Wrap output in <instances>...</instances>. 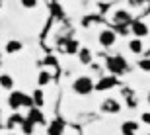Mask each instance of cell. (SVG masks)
<instances>
[{"label": "cell", "mask_w": 150, "mask_h": 135, "mask_svg": "<svg viewBox=\"0 0 150 135\" xmlns=\"http://www.w3.org/2000/svg\"><path fill=\"white\" fill-rule=\"evenodd\" d=\"M33 104H35V108H41L45 104V98H43V92H41V90H35L33 92Z\"/></svg>", "instance_id": "cell-16"}, {"label": "cell", "mask_w": 150, "mask_h": 135, "mask_svg": "<svg viewBox=\"0 0 150 135\" xmlns=\"http://www.w3.org/2000/svg\"><path fill=\"white\" fill-rule=\"evenodd\" d=\"M22 131L25 135H31V133H33V124H31L29 119H25V121L22 119Z\"/></svg>", "instance_id": "cell-18"}, {"label": "cell", "mask_w": 150, "mask_h": 135, "mask_svg": "<svg viewBox=\"0 0 150 135\" xmlns=\"http://www.w3.org/2000/svg\"><path fill=\"white\" fill-rule=\"evenodd\" d=\"M142 121L150 125V112H144V114H142Z\"/></svg>", "instance_id": "cell-23"}, {"label": "cell", "mask_w": 150, "mask_h": 135, "mask_svg": "<svg viewBox=\"0 0 150 135\" xmlns=\"http://www.w3.org/2000/svg\"><path fill=\"white\" fill-rule=\"evenodd\" d=\"M101 110L107 114H119V110H121V104L115 100V98H109V100H105L103 104H101Z\"/></svg>", "instance_id": "cell-8"}, {"label": "cell", "mask_w": 150, "mask_h": 135, "mask_svg": "<svg viewBox=\"0 0 150 135\" xmlns=\"http://www.w3.org/2000/svg\"><path fill=\"white\" fill-rule=\"evenodd\" d=\"M12 86H14V79H12L10 74H0V88L10 90Z\"/></svg>", "instance_id": "cell-13"}, {"label": "cell", "mask_w": 150, "mask_h": 135, "mask_svg": "<svg viewBox=\"0 0 150 135\" xmlns=\"http://www.w3.org/2000/svg\"><path fill=\"white\" fill-rule=\"evenodd\" d=\"M129 4H131V6H140V4H142V0H131Z\"/></svg>", "instance_id": "cell-25"}, {"label": "cell", "mask_w": 150, "mask_h": 135, "mask_svg": "<svg viewBox=\"0 0 150 135\" xmlns=\"http://www.w3.org/2000/svg\"><path fill=\"white\" fill-rule=\"evenodd\" d=\"M148 102H150V92H148Z\"/></svg>", "instance_id": "cell-26"}, {"label": "cell", "mask_w": 150, "mask_h": 135, "mask_svg": "<svg viewBox=\"0 0 150 135\" xmlns=\"http://www.w3.org/2000/svg\"><path fill=\"white\" fill-rule=\"evenodd\" d=\"M78 59L82 65H92V51L90 49H80L78 51Z\"/></svg>", "instance_id": "cell-12"}, {"label": "cell", "mask_w": 150, "mask_h": 135, "mask_svg": "<svg viewBox=\"0 0 150 135\" xmlns=\"http://www.w3.org/2000/svg\"><path fill=\"white\" fill-rule=\"evenodd\" d=\"M127 104H129L131 108H134V106H137V102L133 100V96H129V98H127Z\"/></svg>", "instance_id": "cell-24"}, {"label": "cell", "mask_w": 150, "mask_h": 135, "mask_svg": "<svg viewBox=\"0 0 150 135\" xmlns=\"http://www.w3.org/2000/svg\"><path fill=\"white\" fill-rule=\"evenodd\" d=\"M23 98H25V94H23V92H12L10 98H8V106H10L12 110L22 108L23 106Z\"/></svg>", "instance_id": "cell-6"}, {"label": "cell", "mask_w": 150, "mask_h": 135, "mask_svg": "<svg viewBox=\"0 0 150 135\" xmlns=\"http://www.w3.org/2000/svg\"><path fill=\"white\" fill-rule=\"evenodd\" d=\"M45 65H51V67H53V65H57V59H55V57H47V59H45Z\"/></svg>", "instance_id": "cell-22"}, {"label": "cell", "mask_w": 150, "mask_h": 135, "mask_svg": "<svg viewBox=\"0 0 150 135\" xmlns=\"http://www.w3.org/2000/svg\"><path fill=\"white\" fill-rule=\"evenodd\" d=\"M64 133V124L55 119V121H51L49 127H47V135H62Z\"/></svg>", "instance_id": "cell-9"}, {"label": "cell", "mask_w": 150, "mask_h": 135, "mask_svg": "<svg viewBox=\"0 0 150 135\" xmlns=\"http://www.w3.org/2000/svg\"><path fill=\"white\" fill-rule=\"evenodd\" d=\"M139 67H140V71L150 73V59H148V57H146V59H140V61H139Z\"/></svg>", "instance_id": "cell-19"}, {"label": "cell", "mask_w": 150, "mask_h": 135, "mask_svg": "<svg viewBox=\"0 0 150 135\" xmlns=\"http://www.w3.org/2000/svg\"><path fill=\"white\" fill-rule=\"evenodd\" d=\"M22 41H8L6 43V51L8 53H18V51H22Z\"/></svg>", "instance_id": "cell-14"}, {"label": "cell", "mask_w": 150, "mask_h": 135, "mask_svg": "<svg viewBox=\"0 0 150 135\" xmlns=\"http://www.w3.org/2000/svg\"><path fill=\"white\" fill-rule=\"evenodd\" d=\"M113 86H117V76H103V79L96 84V90H109L113 88Z\"/></svg>", "instance_id": "cell-7"}, {"label": "cell", "mask_w": 150, "mask_h": 135, "mask_svg": "<svg viewBox=\"0 0 150 135\" xmlns=\"http://www.w3.org/2000/svg\"><path fill=\"white\" fill-rule=\"evenodd\" d=\"M131 31H133V35H137V39H140V37L148 35V26H146L142 20H134V22L131 24Z\"/></svg>", "instance_id": "cell-5"}, {"label": "cell", "mask_w": 150, "mask_h": 135, "mask_svg": "<svg viewBox=\"0 0 150 135\" xmlns=\"http://www.w3.org/2000/svg\"><path fill=\"white\" fill-rule=\"evenodd\" d=\"M137 129H139V124H137V121H125V124L121 125V133L123 135H134Z\"/></svg>", "instance_id": "cell-11"}, {"label": "cell", "mask_w": 150, "mask_h": 135, "mask_svg": "<svg viewBox=\"0 0 150 135\" xmlns=\"http://www.w3.org/2000/svg\"><path fill=\"white\" fill-rule=\"evenodd\" d=\"M98 41H100V45H103V47H111V45L117 41V34L113 31V29H103V31H100Z\"/></svg>", "instance_id": "cell-4"}, {"label": "cell", "mask_w": 150, "mask_h": 135, "mask_svg": "<svg viewBox=\"0 0 150 135\" xmlns=\"http://www.w3.org/2000/svg\"><path fill=\"white\" fill-rule=\"evenodd\" d=\"M113 22H115L117 28H125L127 24H133V18H131V14L127 10H117L113 14Z\"/></svg>", "instance_id": "cell-3"}, {"label": "cell", "mask_w": 150, "mask_h": 135, "mask_svg": "<svg viewBox=\"0 0 150 135\" xmlns=\"http://www.w3.org/2000/svg\"><path fill=\"white\" fill-rule=\"evenodd\" d=\"M35 4H37L35 0H22V6H23V8H35Z\"/></svg>", "instance_id": "cell-21"}, {"label": "cell", "mask_w": 150, "mask_h": 135, "mask_svg": "<svg viewBox=\"0 0 150 135\" xmlns=\"http://www.w3.org/2000/svg\"><path fill=\"white\" fill-rule=\"evenodd\" d=\"M78 51H80V49H78V41L70 39L67 43V53H68V55H74V53H78Z\"/></svg>", "instance_id": "cell-17"}, {"label": "cell", "mask_w": 150, "mask_h": 135, "mask_svg": "<svg viewBox=\"0 0 150 135\" xmlns=\"http://www.w3.org/2000/svg\"><path fill=\"white\" fill-rule=\"evenodd\" d=\"M129 49L133 51V53H140V51H142V41L137 39V37L131 39V41H129Z\"/></svg>", "instance_id": "cell-15"}, {"label": "cell", "mask_w": 150, "mask_h": 135, "mask_svg": "<svg viewBox=\"0 0 150 135\" xmlns=\"http://www.w3.org/2000/svg\"><path fill=\"white\" fill-rule=\"evenodd\" d=\"M105 67L111 71L113 74H123V73H127V61L123 59V57H109L105 61Z\"/></svg>", "instance_id": "cell-2"}, {"label": "cell", "mask_w": 150, "mask_h": 135, "mask_svg": "<svg viewBox=\"0 0 150 135\" xmlns=\"http://www.w3.org/2000/svg\"><path fill=\"white\" fill-rule=\"evenodd\" d=\"M72 88H74L76 94L86 96V94H90V92L96 88V84H94V80L90 79V76H78V79L72 82Z\"/></svg>", "instance_id": "cell-1"}, {"label": "cell", "mask_w": 150, "mask_h": 135, "mask_svg": "<svg viewBox=\"0 0 150 135\" xmlns=\"http://www.w3.org/2000/svg\"><path fill=\"white\" fill-rule=\"evenodd\" d=\"M49 79H51L49 73H45V71H43V73H39V84H41V86L47 84V82H49Z\"/></svg>", "instance_id": "cell-20"}, {"label": "cell", "mask_w": 150, "mask_h": 135, "mask_svg": "<svg viewBox=\"0 0 150 135\" xmlns=\"http://www.w3.org/2000/svg\"><path fill=\"white\" fill-rule=\"evenodd\" d=\"M28 119L31 121V124H45V118H43V114H41V110L39 108H31L28 114Z\"/></svg>", "instance_id": "cell-10"}, {"label": "cell", "mask_w": 150, "mask_h": 135, "mask_svg": "<svg viewBox=\"0 0 150 135\" xmlns=\"http://www.w3.org/2000/svg\"><path fill=\"white\" fill-rule=\"evenodd\" d=\"M0 112H2V110H0Z\"/></svg>", "instance_id": "cell-27"}]
</instances>
